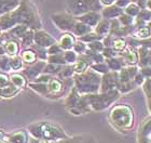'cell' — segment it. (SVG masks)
Returning <instances> with one entry per match:
<instances>
[{"label": "cell", "mask_w": 151, "mask_h": 143, "mask_svg": "<svg viewBox=\"0 0 151 143\" xmlns=\"http://www.w3.org/2000/svg\"><path fill=\"white\" fill-rule=\"evenodd\" d=\"M75 83L76 90L78 92L91 94V93H95L99 89L101 77L94 72H86L76 76Z\"/></svg>", "instance_id": "6da1fadb"}, {"label": "cell", "mask_w": 151, "mask_h": 143, "mask_svg": "<svg viewBox=\"0 0 151 143\" xmlns=\"http://www.w3.org/2000/svg\"><path fill=\"white\" fill-rule=\"evenodd\" d=\"M119 95L120 91L116 88V89L103 92L101 94H88L84 98L90 107L95 111H103L116 101L119 98Z\"/></svg>", "instance_id": "7a4b0ae2"}, {"label": "cell", "mask_w": 151, "mask_h": 143, "mask_svg": "<svg viewBox=\"0 0 151 143\" xmlns=\"http://www.w3.org/2000/svg\"><path fill=\"white\" fill-rule=\"evenodd\" d=\"M110 119L113 125L120 129H129L133 126L134 115L132 108L127 105H118L110 113Z\"/></svg>", "instance_id": "3957f363"}, {"label": "cell", "mask_w": 151, "mask_h": 143, "mask_svg": "<svg viewBox=\"0 0 151 143\" xmlns=\"http://www.w3.org/2000/svg\"><path fill=\"white\" fill-rule=\"evenodd\" d=\"M37 137L43 138L44 141H57L66 139L67 136L65 134L62 128L54 124L50 123H44V124L38 125L37 126Z\"/></svg>", "instance_id": "277c9868"}, {"label": "cell", "mask_w": 151, "mask_h": 143, "mask_svg": "<svg viewBox=\"0 0 151 143\" xmlns=\"http://www.w3.org/2000/svg\"><path fill=\"white\" fill-rule=\"evenodd\" d=\"M99 7L97 0H73L69 3V11L73 15H82L88 11H96Z\"/></svg>", "instance_id": "5b68a950"}, {"label": "cell", "mask_w": 151, "mask_h": 143, "mask_svg": "<svg viewBox=\"0 0 151 143\" xmlns=\"http://www.w3.org/2000/svg\"><path fill=\"white\" fill-rule=\"evenodd\" d=\"M52 17H53V22L55 23V25L63 30L73 29L76 24L75 17L69 13H57V14H54Z\"/></svg>", "instance_id": "8992f818"}, {"label": "cell", "mask_w": 151, "mask_h": 143, "mask_svg": "<svg viewBox=\"0 0 151 143\" xmlns=\"http://www.w3.org/2000/svg\"><path fill=\"white\" fill-rule=\"evenodd\" d=\"M101 81V92H106L109 90L112 89H118V85H119V74L113 70L112 73H106L105 76L103 77Z\"/></svg>", "instance_id": "52a82bcc"}, {"label": "cell", "mask_w": 151, "mask_h": 143, "mask_svg": "<svg viewBox=\"0 0 151 143\" xmlns=\"http://www.w3.org/2000/svg\"><path fill=\"white\" fill-rule=\"evenodd\" d=\"M138 142L151 143V116L147 117L139 126L138 129Z\"/></svg>", "instance_id": "ba28073f"}, {"label": "cell", "mask_w": 151, "mask_h": 143, "mask_svg": "<svg viewBox=\"0 0 151 143\" xmlns=\"http://www.w3.org/2000/svg\"><path fill=\"white\" fill-rule=\"evenodd\" d=\"M78 20L80 22L88 25L90 27H94V26L97 25V23L101 20V15L99 13L96 12V11H88V12L79 16Z\"/></svg>", "instance_id": "9c48e42d"}, {"label": "cell", "mask_w": 151, "mask_h": 143, "mask_svg": "<svg viewBox=\"0 0 151 143\" xmlns=\"http://www.w3.org/2000/svg\"><path fill=\"white\" fill-rule=\"evenodd\" d=\"M122 59L129 66L138 64V52L132 47H126L122 52Z\"/></svg>", "instance_id": "30bf717a"}, {"label": "cell", "mask_w": 151, "mask_h": 143, "mask_svg": "<svg viewBox=\"0 0 151 143\" xmlns=\"http://www.w3.org/2000/svg\"><path fill=\"white\" fill-rule=\"evenodd\" d=\"M123 13H124V10H123L122 8H120V7L116 6V4H112V6L106 7V8L101 11V15L106 20H113V19L119 17Z\"/></svg>", "instance_id": "8fae6325"}, {"label": "cell", "mask_w": 151, "mask_h": 143, "mask_svg": "<svg viewBox=\"0 0 151 143\" xmlns=\"http://www.w3.org/2000/svg\"><path fill=\"white\" fill-rule=\"evenodd\" d=\"M35 40L38 45L43 46V47H49V46H52L55 44V40L49 34L44 32H38L35 36Z\"/></svg>", "instance_id": "7c38bea8"}, {"label": "cell", "mask_w": 151, "mask_h": 143, "mask_svg": "<svg viewBox=\"0 0 151 143\" xmlns=\"http://www.w3.org/2000/svg\"><path fill=\"white\" fill-rule=\"evenodd\" d=\"M110 25L111 23L109 20H106V19L101 20L97 23V25L95 26V33L101 36L106 35V34H108V33L110 32Z\"/></svg>", "instance_id": "4fadbf2b"}, {"label": "cell", "mask_w": 151, "mask_h": 143, "mask_svg": "<svg viewBox=\"0 0 151 143\" xmlns=\"http://www.w3.org/2000/svg\"><path fill=\"white\" fill-rule=\"evenodd\" d=\"M76 44V39L71 34H65L62 36L60 41V46L64 50H70L71 48H73Z\"/></svg>", "instance_id": "5bb4252c"}, {"label": "cell", "mask_w": 151, "mask_h": 143, "mask_svg": "<svg viewBox=\"0 0 151 143\" xmlns=\"http://www.w3.org/2000/svg\"><path fill=\"white\" fill-rule=\"evenodd\" d=\"M88 67V59H84V57H79V59H77V61L73 64V70L75 73L81 74V73H84Z\"/></svg>", "instance_id": "9a60e30c"}, {"label": "cell", "mask_w": 151, "mask_h": 143, "mask_svg": "<svg viewBox=\"0 0 151 143\" xmlns=\"http://www.w3.org/2000/svg\"><path fill=\"white\" fill-rule=\"evenodd\" d=\"M134 37L138 40H147L151 37V29L147 25L142 26L135 32Z\"/></svg>", "instance_id": "2e32d148"}, {"label": "cell", "mask_w": 151, "mask_h": 143, "mask_svg": "<svg viewBox=\"0 0 151 143\" xmlns=\"http://www.w3.org/2000/svg\"><path fill=\"white\" fill-rule=\"evenodd\" d=\"M73 33H75L77 36H84L86 35L88 33L91 32V27L88 25H86V24H84V23H82V22H76L75 26H73Z\"/></svg>", "instance_id": "e0dca14e"}, {"label": "cell", "mask_w": 151, "mask_h": 143, "mask_svg": "<svg viewBox=\"0 0 151 143\" xmlns=\"http://www.w3.org/2000/svg\"><path fill=\"white\" fill-rule=\"evenodd\" d=\"M47 90L52 93H58L63 90V83L60 80H58L57 78H51L49 80V87Z\"/></svg>", "instance_id": "ac0fdd59"}, {"label": "cell", "mask_w": 151, "mask_h": 143, "mask_svg": "<svg viewBox=\"0 0 151 143\" xmlns=\"http://www.w3.org/2000/svg\"><path fill=\"white\" fill-rule=\"evenodd\" d=\"M107 65L109 67V70L111 68L112 70H120L124 65V61H123V59H116L114 57H111V59H108Z\"/></svg>", "instance_id": "d6986e66"}, {"label": "cell", "mask_w": 151, "mask_h": 143, "mask_svg": "<svg viewBox=\"0 0 151 143\" xmlns=\"http://www.w3.org/2000/svg\"><path fill=\"white\" fill-rule=\"evenodd\" d=\"M140 8L137 6V3L135 2H131L129 6L125 7V10H124V13H126L127 15L132 16V17H137L140 12Z\"/></svg>", "instance_id": "ffe728a7"}, {"label": "cell", "mask_w": 151, "mask_h": 143, "mask_svg": "<svg viewBox=\"0 0 151 143\" xmlns=\"http://www.w3.org/2000/svg\"><path fill=\"white\" fill-rule=\"evenodd\" d=\"M112 48L116 52L123 51L126 48L125 39H123L122 37H114V40H113V42H112Z\"/></svg>", "instance_id": "44dd1931"}, {"label": "cell", "mask_w": 151, "mask_h": 143, "mask_svg": "<svg viewBox=\"0 0 151 143\" xmlns=\"http://www.w3.org/2000/svg\"><path fill=\"white\" fill-rule=\"evenodd\" d=\"M118 21L121 24V26H132L134 24V22H135V19L127 15L126 13H123L118 17Z\"/></svg>", "instance_id": "7402d4cb"}, {"label": "cell", "mask_w": 151, "mask_h": 143, "mask_svg": "<svg viewBox=\"0 0 151 143\" xmlns=\"http://www.w3.org/2000/svg\"><path fill=\"white\" fill-rule=\"evenodd\" d=\"M103 38V36L98 35L96 33H88L86 35L81 36L80 37V40L83 42H93V41H97V40H101Z\"/></svg>", "instance_id": "603a6c76"}, {"label": "cell", "mask_w": 151, "mask_h": 143, "mask_svg": "<svg viewBox=\"0 0 151 143\" xmlns=\"http://www.w3.org/2000/svg\"><path fill=\"white\" fill-rule=\"evenodd\" d=\"M104 45H103V42H101L99 40L97 41H93V42H90V45H88V49L93 52H97V53H101V51L104 50Z\"/></svg>", "instance_id": "cb8c5ba5"}, {"label": "cell", "mask_w": 151, "mask_h": 143, "mask_svg": "<svg viewBox=\"0 0 151 143\" xmlns=\"http://www.w3.org/2000/svg\"><path fill=\"white\" fill-rule=\"evenodd\" d=\"M92 68L94 70H96V72H98V73H108L109 72V67H108V65L106 63H95L92 65Z\"/></svg>", "instance_id": "d4e9b609"}, {"label": "cell", "mask_w": 151, "mask_h": 143, "mask_svg": "<svg viewBox=\"0 0 151 143\" xmlns=\"http://www.w3.org/2000/svg\"><path fill=\"white\" fill-rule=\"evenodd\" d=\"M64 59L66 61V63H75L78 57H77V53H76L75 51L67 50L64 53Z\"/></svg>", "instance_id": "484cf974"}, {"label": "cell", "mask_w": 151, "mask_h": 143, "mask_svg": "<svg viewBox=\"0 0 151 143\" xmlns=\"http://www.w3.org/2000/svg\"><path fill=\"white\" fill-rule=\"evenodd\" d=\"M138 19L142 20L144 22L148 23L151 21V11L148 9H142L140 10V12H139L138 16H137Z\"/></svg>", "instance_id": "4316f807"}, {"label": "cell", "mask_w": 151, "mask_h": 143, "mask_svg": "<svg viewBox=\"0 0 151 143\" xmlns=\"http://www.w3.org/2000/svg\"><path fill=\"white\" fill-rule=\"evenodd\" d=\"M22 57H23V60L25 61L26 63H32L36 59V54L34 51L27 50V51H24V52H23Z\"/></svg>", "instance_id": "83f0119b"}, {"label": "cell", "mask_w": 151, "mask_h": 143, "mask_svg": "<svg viewBox=\"0 0 151 143\" xmlns=\"http://www.w3.org/2000/svg\"><path fill=\"white\" fill-rule=\"evenodd\" d=\"M6 53H9L10 55H13V54L16 53L17 51V44L14 41H10L6 45Z\"/></svg>", "instance_id": "f1b7e54d"}, {"label": "cell", "mask_w": 151, "mask_h": 143, "mask_svg": "<svg viewBox=\"0 0 151 143\" xmlns=\"http://www.w3.org/2000/svg\"><path fill=\"white\" fill-rule=\"evenodd\" d=\"M73 49H75L76 53L83 54L85 51H86V46H85V44L83 41H78V42H76L75 44Z\"/></svg>", "instance_id": "f546056e"}, {"label": "cell", "mask_w": 151, "mask_h": 143, "mask_svg": "<svg viewBox=\"0 0 151 143\" xmlns=\"http://www.w3.org/2000/svg\"><path fill=\"white\" fill-rule=\"evenodd\" d=\"M101 52H103V55H104V57H108V59L114 57L116 55V51L111 47L104 48V50L101 51Z\"/></svg>", "instance_id": "4dcf8cb0"}, {"label": "cell", "mask_w": 151, "mask_h": 143, "mask_svg": "<svg viewBox=\"0 0 151 143\" xmlns=\"http://www.w3.org/2000/svg\"><path fill=\"white\" fill-rule=\"evenodd\" d=\"M11 78H12L13 83H14L16 87H23L25 85V79H24L21 75H13Z\"/></svg>", "instance_id": "1f68e13d"}, {"label": "cell", "mask_w": 151, "mask_h": 143, "mask_svg": "<svg viewBox=\"0 0 151 143\" xmlns=\"http://www.w3.org/2000/svg\"><path fill=\"white\" fill-rule=\"evenodd\" d=\"M142 87H144V91L147 94V97H151V77L150 78H146L145 83H142Z\"/></svg>", "instance_id": "d6a6232c"}, {"label": "cell", "mask_w": 151, "mask_h": 143, "mask_svg": "<svg viewBox=\"0 0 151 143\" xmlns=\"http://www.w3.org/2000/svg\"><path fill=\"white\" fill-rule=\"evenodd\" d=\"M133 80H134V83H135L137 86H140V85H142V83H145L146 77L142 75V72H138V73L135 75V77H134V79Z\"/></svg>", "instance_id": "836d02e7"}, {"label": "cell", "mask_w": 151, "mask_h": 143, "mask_svg": "<svg viewBox=\"0 0 151 143\" xmlns=\"http://www.w3.org/2000/svg\"><path fill=\"white\" fill-rule=\"evenodd\" d=\"M62 48H60V45H52L51 46V48L49 49V53L51 54V55H53V54H60L62 53Z\"/></svg>", "instance_id": "e575fe53"}, {"label": "cell", "mask_w": 151, "mask_h": 143, "mask_svg": "<svg viewBox=\"0 0 151 143\" xmlns=\"http://www.w3.org/2000/svg\"><path fill=\"white\" fill-rule=\"evenodd\" d=\"M73 67H66L65 70H60V75H62V77H63V78H66V77L71 76V75H73Z\"/></svg>", "instance_id": "d590c367"}, {"label": "cell", "mask_w": 151, "mask_h": 143, "mask_svg": "<svg viewBox=\"0 0 151 143\" xmlns=\"http://www.w3.org/2000/svg\"><path fill=\"white\" fill-rule=\"evenodd\" d=\"M8 83H9L8 77L3 74H0V88H6L8 86Z\"/></svg>", "instance_id": "8d00e7d4"}, {"label": "cell", "mask_w": 151, "mask_h": 143, "mask_svg": "<svg viewBox=\"0 0 151 143\" xmlns=\"http://www.w3.org/2000/svg\"><path fill=\"white\" fill-rule=\"evenodd\" d=\"M129 3H131V0H116V6L120 7V8H125L126 6H129Z\"/></svg>", "instance_id": "74e56055"}, {"label": "cell", "mask_w": 151, "mask_h": 143, "mask_svg": "<svg viewBox=\"0 0 151 143\" xmlns=\"http://www.w3.org/2000/svg\"><path fill=\"white\" fill-rule=\"evenodd\" d=\"M11 65H12L13 68H16V70H19V68H21L22 67V63H21V61L19 60V59H14V60L11 62Z\"/></svg>", "instance_id": "f35d334b"}, {"label": "cell", "mask_w": 151, "mask_h": 143, "mask_svg": "<svg viewBox=\"0 0 151 143\" xmlns=\"http://www.w3.org/2000/svg\"><path fill=\"white\" fill-rule=\"evenodd\" d=\"M99 2H101V4H103V6H105V7H109V6L114 4V3H116V0H99Z\"/></svg>", "instance_id": "ab89813d"}, {"label": "cell", "mask_w": 151, "mask_h": 143, "mask_svg": "<svg viewBox=\"0 0 151 143\" xmlns=\"http://www.w3.org/2000/svg\"><path fill=\"white\" fill-rule=\"evenodd\" d=\"M137 6L140 8V9H146V6H147V0H137Z\"/></svg>", "instance_id": "60d3db41"}, {"label": "cell", "mask_w": 151, "mask_h": 143, "mask_svg": "<svg viewBox=\"0 0 151 143\" xmlns=\"http://www.w3.org/2000/svg\"><path fill=\"white\" fill-rule=\"evenodd\" d=\"M146 9H148L151 11V0H147V6H146Z\"/></svg>", "instance_id": "b9f144b4"}, {"label": "cell", "mask_w": 151, "mask_h": 143, "mask_svg": "<svg viewBox=\"0 0 151 143\" xmlns=\"http://www.w3.org/2000/svg\"><path fill=\"white\" fill-rule=\"evenodd\" d=\"M148 102H149V108H150V112H151V97L148 98Z\"/></svg>", "instance_id": "7bdbcfd3"}, {"label": "cell", "mask_w": 151, "mask_h": 143, "mask_svg": "<svg viewBox=\"0 0 151 143\" xmlns=\"http://www.w3.org/2000/svg\"><path fill=\"white\" fill-rule=\"evenodd\" d=\"M147 26H148L149 28L151 29V21H150V22H148V23H147Z\"/></svg>", "instance_id": "ee69618b"}, {"label": "cell", "mask_w": 151, "mask_h": 143, "mask_svg": "<svg viewBox=\"0 0 151 143\" xmlns=\"http://www.w3.org/2000/svg\"><path fill=\"white\" fill-rule=\"evenodd\" d=\"M131 1H132V2H135V3L137 2V0H131Z\"/></svg>", "instance_id": "f6af8a7d"}]
</instances>
